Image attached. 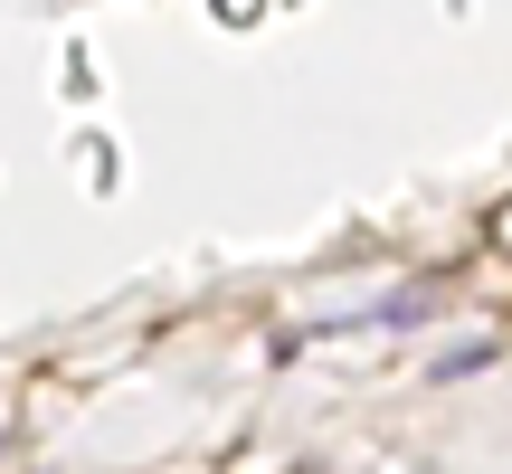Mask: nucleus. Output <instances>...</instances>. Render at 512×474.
Wrapping results in <instances>:
<instances>
[]
</instances>
